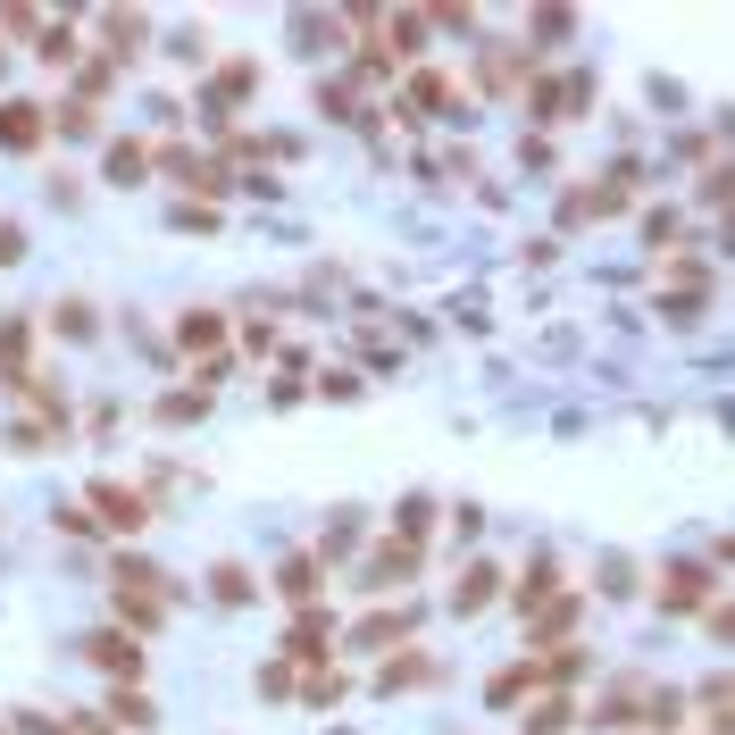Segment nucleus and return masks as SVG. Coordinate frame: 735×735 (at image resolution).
Masks as SVG:
<instances>
[{
	"mask_svg": "<svg viewBox=\"0 0 735 735\" xmlns=\"http://www.w3.org/2000/svg\"><path fill=\"white\" fill-rule=\"evenodd\" d=\"M34 134H42L34 109H0V142H34Z\"/></svg>",
	"mask_w": 735,
	"mask_h": 735,
	"instance_id": "f257e3e1",
	"label": "nucleus"
},
{
	"mask_svg": "<svg viewBox=\"0 0 735 735\" xmlns=\"http://www.w3.org/2000/svg\"><path fill=\"white\" fill-rule=\"evenodd\" d=\"M101 510L117 518V527H134V518H142V502H134V493H117V485H101Z\"/></svg>",
	"mask_w": 735,
	"mask_h": 735,
	"instance_id": "f03ea898",
	"label": "nucleus"
}]
</instances>
